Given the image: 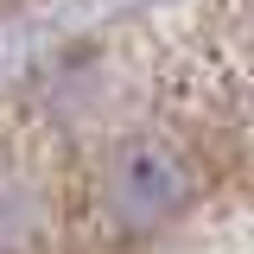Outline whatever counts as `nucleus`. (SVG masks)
<instances>
[{
	"mask_svg": "<svg viewBox=\"0 0 254 254\" xmlns=\"http://www.w3.org/2000/svg\"><path fill=\"white\" fill-rule=\"evenodd\" d=\"M190 197H197V159L165 140L153 127L140 133H121L108 153H102V172H95V210L115 235H153L172 216H185Z\"/></svg>",
	"mask_w": 254,
	"mask_h": 254,
	"instance_id": "nucleus-1",
	"label": "nucleus"
}]
</instances>
